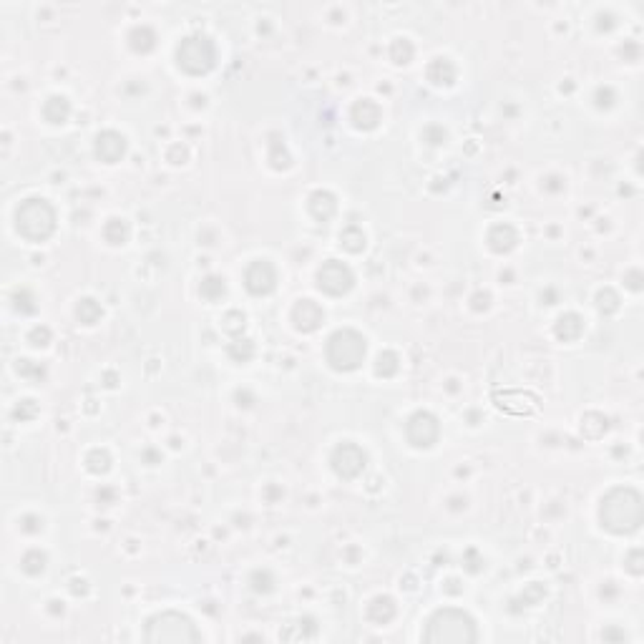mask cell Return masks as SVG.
<instances>
[{
    "instance_id": "1",
    "label": "cell",
    "mask_w": 644,
    "mask_h": 644,
    "mask_svg": "<svg viewBox=\"0 0 644 644\" xmlns=\"http://www.w3.org/2000/svg\"><path fill=\"white\" fill-rule=\"evenodd\" d=\"M602 521L617 534H629L642 524V499L632 489H617L604 499Z\"/></svg>"
},
{
    "instance_id": "2",
    "label": "cell",
    "mask_w": 644,
    "mask_h": 644,
    "mask_svg": "<svg viewBox=\"0 0 644 644\" xmlns=\"http://www.w3.org/2000/svg\"><path fill=\"white\" fill-rule=\"evenodd\" d=\"M426 642L431 644H468L476 642V624L468 614L458 612V609H443L431 619L426 632Z\"/></svg>"
},
{
    "instance_id": "3",
    "label": "cell",
    "mask_w": 644,
    "mask_h": 644,
    "mask_svg": "<svg viewBox=\"0 0 644 644\" xmlns=\"http://www.w3.org/2000/svg\"><path fill=\"white\" fill-rule=\"evenodd\" d=\"M146 642H151V644H159V642L194 644V642H202V634L197 632V627L192 624V619L182 617V614H177V612H164L149 622V627H146Z\"/></svg>"
},
{
    "instance_id": "4",
    "label": "cell",
    "mask_w": 644,
    "mask_h": 644,
    "mask_svg": "<svg viewBox=\"0 0 644 644\" xmlns=\"http://www.w3.org/2000/svg\"><path fill=\"white\" fill-rule=\"evenodd\" d=\"M363 355H365V340L360 338L358 333H353V330H345V333L333 335V340H330L328 358L335 368H343V370L358 368Z\"/></svg>"
},
{
    "instance_id": "5",
    "label": "cell",
    "mask_w": 644,
    "mask_h": 644,
    "mask_svg": "<svg viewBox=\"0 0 644 644\" xmlns=\"http://www.w3.org/2000/svg\"><path fill=\"white\" fill-rule=\"evenodd\" d=\"M18 229L31 239H43L53 229V212L41 199H31L18 209Z\"/></svg>"
},
{
    "instance_id": "6",
    "label": "cell",
    "mask_w": 644,
    "mask_h": 644,
    "mask_svg": "<svg viewBox=\"0 0 644 644\" xmlns=\"http://www.w3.org/2000/svg\"><path fill=\"white\" fill-rule=\"evenodd\" d=\"M350 285H353V277H350V272L345 270L343 265H338V262H330V265L320 272V287H325V290L333 292V295H340V292L348 290Z\"/></svg>"
}]
</instances>
